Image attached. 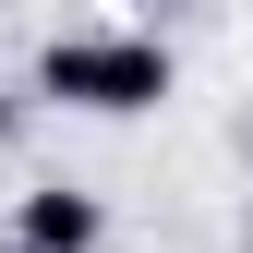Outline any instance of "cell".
I'll use <instances>...</instances> for the list:
<instances>
[{
	"mask_svg": "<svg viewBox=\"0 0 253 253\" xmlns=\"http://www.w3.org/2000/svg\"><path fill=\"white\" fill-rule=\"evenodd\" d=\"M24 84H37L48 109H84V121H145L181 84V60H169V37H145V24H73V37L37 48Z\"/></svg>",
	"mask_w": 253,
	"mask_h": 253,
	"instance_id": "cell-1",
	"label": "cell"
},
{
	"mask_svg": "<svg viewBox=\"0 0 253 253\" xmlns=\"http://www.w3.org/2000/svg\"><path fill=\"white\" fill-rule=\"evenodd\" d=\"M0 241H12V253H97L109 217H97V193H84V181H24Z\"/></svg>",
	"mask_w": 253,
	"mask_h": 253,
	"instance_id": "cell-2",
	"label": "cell"
},
{
	"mask_svg": "<svg viewBox=\"0 0 253 253\" xmlns=\"http://www.w3.org/2000/svg\"><path fill=\"white\" fill-rule=\"evenodd\" d=\"M24 109H37V84H0V145L24 133Z\"/></svg>",
	"mask_w": 253,
	"mask_h": 253,
	"instance_id": "cell-3",
	"label": "cell"
},
{
	"mask_svg": "<svg viewBox=\"0 0 253 253\" xmlns=\"http://www.w3.org/2000/svg\"><path fill=\"white\" fill-rule=\"evenodd\" d=\"M145 12H169V0H145Z\"/></svg>",
	"mask_w": 253,
	"mask_h": 253,
	"instance_id": "cell-4",
	"label": "cell"
},
{
	"mask_svg": "<svg viewBox=\"0 0 253 253\" xmlns=\"http://www.w3.org/2000/svg\"><path fill=\"white\" fill-rule=\"evenodd\" d=\"M0 253H12V241H0Z\"/></svg>",
	"mask_w": 253,
	"mask_h": 253,
	"instance_id": "cell-5",
	"label": "cell"
}]
</instances>
